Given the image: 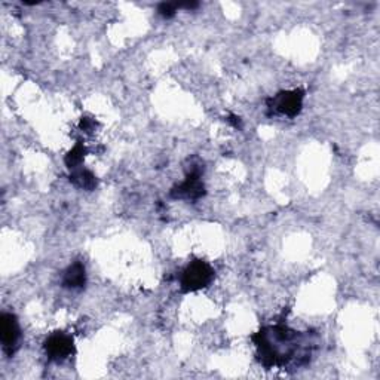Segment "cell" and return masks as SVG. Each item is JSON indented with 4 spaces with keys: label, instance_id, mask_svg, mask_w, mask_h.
I'll return each mask as SVG.
<instances>
[{
    "label": "cell",
    "instance_id": "6da1fadb",
    "mask_svg": "<svg viewBox=\"0 0 380 380\" xmlns=\"http://www.w3.org/2000/svg\"><path fill=\"white\" fill-rule=\"evenodd\" d=\"M212 280H214L212 267L207 262L195 260L181 273L180 285L185 293H192L208 287Z\"/></svg>",
    "mask_w": 380,
    "mask_h": 380
},
{
    "label": "cell",
    "instance_id": "52a82bcc",
    "mask_svg": "<svg viewBox=\"0 0 380 380\" xmlns=\"http://www.w3.org/2000/svg\"><path fill=\"white\" fill-rule=\"evenodd\" d=\"M70 180L73 181L76 186H79V188L86 189V190H93L97 186L96 175L91 171H88V170H84V168L71 170Z\"/></svg>",
    "mask_w": 380,
    "mask_h": 380
},
{
    "label": "cell",
    "instance_id": "ba28073f",
    "mask_svg": "<svg viewBox=\"0 0 380 380\" xmlns=\"http://www.w3.org/2000/svg\"><path fill=\"white\" fill-rule=\"evenodd\" d=\"M85 158V147L82 144H76L66 156V163L70 170L81 168V165Z\"/></svg>",
    "mask_w": 380,
    "mask_h": 380
},
{
    "label": "cell",
    "instance_id": "277c9868",
    "mask_svg": "<svg viewBox=\"0 0 380 380\" xmlns=\"http://www.w3.org/2000/svg\"><path fill=\"white\" fill-rule=\"evenodd\" d=\"M0 338H2L4 351L8 355H12L20 339V326L12 313H4L0 316Z\"/></svg>",
    "mask_w": 380,
    "mask_h": 380
},
{
    "label": "cell",
    "instance_id": "3957f363",
    "mask_svg": "<svg viewBox=\"0 0 380 380\" xmlns=\"http://www.w3.org/2000/svg\"><path fill=\"white\" fill-rule=\"evenodd\" d=\"M45 352L54 361H63L74 352L71 336L66 333H54L45 340Z\"/></svg>",
    "mask_w": 380,
    "mask_h": 380
},
{
    "label": "cell",
    "instance_id": "7a4b0ae2",
    "mask_svg": "<svg viewBox=\"0 0 380 380\" xmlns=\"http://www.w3.org/2000/svg\"><path fill=\"white\" fill-rule=\"evenodd\" d=\"M303 98H305V93L301 89L282 91V93L270 100L269 108L280 115L293 117L301 110Z\"/></svg>",
    "mask_w": 380,
    "mask_h": 380
},
{
    "label": "cell",
    "instance_id": "5b68a950",
    "mask_svg": "<svg viewBox=\"0 0 380 380\" xmlns=\"http://www.w3.org/2000/svg\"><path fill=\"white\" fill-rule=\"evenodd\" d=\"M205 189L201 181V174L197 171H193L188 175V178L183 181V183L175 186L171 190V196L175 197V200H190L195 201L197 197H201L204 195Z\"/></svg>",
    "mask_w": 380,
    "mask_h": 380
},
{
    "label": "cell",
    "instance_id": "9c48e42d",
    "mask_svg": "<svg viewBox=\"0 0 380 380\" xmlns=\"http://www.w3.org/2000/svg\"><path fill=\"white\" fill-rule=\"evenodd\" d=\"M180 8H181V4H177V2H173V4L168 2V4H166V2H163V4L159 5L158 12L162 15L163 18H171V17H174L175 12H177Z\"/></svg>",
    "mask_w": 380,
    "mask_h": 380
},
{
    "label": "cell",
    "instance_id": "8992f818",
    "mask_svg": "<svg viewBox=\"0 0 380 380\" xmlns=\"http://www.w3.org/2000/svg\"><path fill=\"white\" fill-rule=\"evenodd\" d=\"M86 282V273L85 267L81 262H74L67 267L63 277V285L70 290H79V288L85 287Z\"/></svg>",
    "mask_w": 380,
    "mask_h": 380
}]
</instances>
